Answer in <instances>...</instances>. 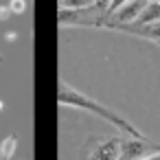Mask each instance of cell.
<instances>
[{
    "mask_svg": "<svg viewBox=\"0 0 160 160\" xmlns=\"http://www.w3.org/2000/svg\"><path fill=\"white\" fill-rule=\"evenodd\" d=\"M59 103H62V105H75V108L90 110V112L103 116L105 121H110L114 127H118L121 132H125V134L132 136V138H147L138 127H134V125H132L127 118H123L118 112H114V110H110V108H105V105H101V103H97V101H92V99H88V97H83L81 92L72 90V88L66 86V83H62V88H59Z\"/></svg>",
    "mask_w": 160,
    "mask_h": 160,
    "instance_id": "1",
    "label": "cell"
},
{
    "mask_svg": "<svg viewBox=\"0 0 160 160\" xmlns=\"http://www.w3.org/2000/svg\"><path fill=\"white\" fill-rule=\"evenodd\" d=\"M151 153H160V142L149 138H121V158L118 160H142Z\"/></svg>",
    "mask_w": 160,
    "mask_h": 160,
    "instance_id": "2",
    "label": "cell"
},
{
    "mask_svg": "<svg viewBox=\"0 0 160 160\" xmlns=\"http://www.w3.org/2000/svg\"><path fill=\"white\" fill-rule=\"evenodd\" d=\"M145 7H147V0H129V2H125L121 9H116V11L110 16L108 27H121V24H132V22H136V18L142 13Z\"/></svg>",
    "mask_w": 160,
    "mask_h": 160,
    "instance_id": "3",
    "label": "cell"
},
{
    "mask_svg": "<svg viewBox=\"0 0 160 160\" xmlns=\"http://www.w3.org/2000/svg\"><path fill=\"white\" fill-rule=\"evenodd\" d=\"M121 158V138H103L92 142V151L86 160H118Z\"/></svg>",
    "mask_w": 160,
    "mask_h": 160,
    "instance_id": "4",
    "label": "cell"
},
{
    "mask_svg": "<svg viewBox=\"0 0 160 160\" xmlns=\"http://www.w3.org/2000/svg\"><path fill=\"white\" fill-rule=\"evenodd\" d=\"M160 22V0H153V2H147V7L142 9V13L136 18V22H132L134 27H145V24H153Z\"/></svg>",
    "mask_w": 160,
    "mask_h": 160,
    "instance_id": "5",
    "label": "cell"
},
{
    "mask_svg": "<svg viewBox=\"0 0 160 160\" xmlns=\"http://www.w3.org/2000/svg\"><path fill=\"white\" fill-rule=\"evenodd\" d=\"M97 0H59V9H75V11H81V9H90L94 7Z\"/></svg>",
    "mask_w": 160,
    "mask_h": 160,
    "instance_id": "6",
    "label": "cell"
},
{
    "mask_svg": "<svg viewBox=\"0 0 160 160\" xmlns=\"http://www.w3.org/2000/svg\"><path fill=\"white\" fill-rule=\"evenodd\" d=\"M16 147H18V138L16 136H7L2 140V145H0V156H2V160H9L13 156Z\"/></svg>",
    "mask_w": 160,
    "mask_h": 160,
    "instance_id": "7",
    "label": "cell"
},
{
    "mask_svg": "<svg viewBox=\"0 0 160 160\" xmlns=\"http://www.w3.org/2000/svg\"><path fill=\"white\" fill-rule=\"evenodd\" d=\"M11 11L13 13H24V9H27V0H11Z\"/></svg>",
    "mask_w": 160,
    "mask_h": 160,
    "instance_id": "8",
    "label": "cell"
},
{
    "mask_svg": "<svg viewBox=\"0 0 160 160\" xmlns=\"http://www.w3.org/2000/svg\"><path fill=\"white\" fill-rule=\"evenodd\" d=\"M110 2H112V0H97V2H94V9H97V11H108Z\"/></svg>",
    "mask_w": 160,
    "mask_h": 160,
    "instance_id": "9",
    "label": "cell"
},
{
    "mask_svg": "<svg viewBox=\"0 0 160 160\" xmlns=\"http://www.w3.org/2000/svg\"><path fill=\"white\" fill-rule=\"evenodd\" d=\"M11 13H13V11H11V7H0V20H7Z\"/></svg>",
    "mask_w": 160,
    "mask_h": 160,
    "instance_id": "10",
    "label": "cell"
},
{
    "mask_svg": "<svg viewBox=\"0 0 160 160\" xmlns=\"http://www.w3.org/2000/svg\"><path fill=\"white\" fill-rule=\"evenodd\" d=\"M16 38H18V35H16V33H7V35H5V40H7V42H13V40H16Z\"/></svg>",
    "mask_w": 160,
    "mask_h": 160,
    "instance_id": "11",
    "label": "cell"
},
{
    "mask_svg": "<svg viewBox=\"0 0 160 160\" xmlns=\"http://www.w3.org/2000/svg\"><path fill=\"white\" fill-rule=\"evenodd\" d=\"M142 160H160V153H151V156H147V158H142Z\"/></svg>",
    "mask_w": 160,
    "mask_h": 160,
    "instance_id": "12",
    "label": "cell"
},
{
    "mask_svg": "<svg viewBox=\"0 0 160 160\" xmlns=\"http://www.w3.org/2000/svg\"><path fill=\"white\" fill-rule=\"evenodd\" d=\"M0 110H2V101H0Z\"/></svg>",
    "mask_w": 160,
    "mask_h": 160,
    "instance_id": "13",
    "label": "cell"
},
{
    "mask_svg": "<svg viewBox=\"0 0 160 160\" xmlns=\"http://www.w3.org/2000/svg\"><path fill=\"white\" fill-rule=\"evenodd\" d=\"M147 2H153V0H147Z\"/></svg>",
    "mask_w": 160,
    "mask_h": 160,
    "instance_id": "14",
    "label": "cell"
}]
</instances>
